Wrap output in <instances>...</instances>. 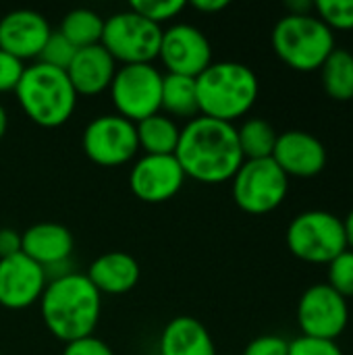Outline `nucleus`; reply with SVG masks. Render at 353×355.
Returning <instances> with one entry per match:
<instances>
[{
    "label": "nucleus",
    "instance_id": "1",
    "mask_svg": "<svg viewBox=\"0 0 353 355\" xmlns=\"http://www.w3.org/2000/svg\"><path fill=\"white\" fill-rule=\"evenodd\" d=\"M175 158L187 179L206 185L231 181L243 164L237 127L200 114L181 127Z\"/></svg>",
    "mask_w": 353,
    "mask_h": 355
},
{
    "label": "nucleus",
    "instance_id": "2",
    "mask_svg": "<svg viewBox=\"0 0 353 355\" xmlns=\"http://www.w3.org/2000/svg\"><path fill=\"white\" fill-rule=\"evenodd\" d=\"M40 314L52 337L71 343L94 335L102 316V295L81 272L50 279L42 297Z\"/></svg>",
    "mask_w": 353,
    "mask_h": 355
},
{
    "label": "nucleus",
    "instance_id": "3",
    "mask_svg": "<svg viewBox=\"0 0 353 355\" xmlns=\"http://www.w3.org/2000/svg\"><path fill=\"white\" fill-rule=\"evenodd\" d=\"M196 87L200 114L231 125L254 108L260 94L258 75L235 60L212 62L196 77Z\"/></svg>",
    "mask_w": 353,
    "mask_h": 355
},
{
    "label": "nucleus",
    "instance_id": "4",
    "mask_svg": "<svg viewBox=\"0 0 353 355\" xmlns=\"http://www.w3.org/2000/svg\"><path fill=\"white\" fill-rule=\"evenodd\" d=\"M15 96L25 116L44 129L64 125L73 116L79 98L67 71L48 67L40 60L25 67Z\"/></svg>",
    "mask_w": 353,
    "mask_h": 355
},
{
    "label": "nucleus",
    "instance_id": "5",
    "mask_svg": "<svg viewBox=\"0 0 353 355\" xmlns=\"http://www.w3.org/2000/svg\"><path fill=\"white\" fill-rule=\"evenodd\" d=\"M270 42L281 62L300 73L318 71L337 48L335 33L316 15H285L277 21Z\"/></svg>",
    "mask_w": 353,
    "mask_h": 355
},
{
    "label": "nucleus",
    "instance_id": "6",
    "mask_svg": "<svg viewBox=\"0 0 353 355\" xmlns=\"http://www.w3.org/2000/svg\"><path fill=\"white\" fill-rule=\"evenodd\" d=\"M289 252L308 264H329L347 250L343 220L327 210L298 214L285 233Z\"/></svg>",
    "mask_w": 353,
    "mask_h": 355
},
{
    "label": "nucleus",
    "instance_id": "7",
    "mask_svg": "<svg viewBox=\"0 0 353 355\" xmlns=\"http://www.w3.org/2000/svg\"><path fill=\"white\" fill-rule=\"evenodd\" d=\"M162 27L133 12L119 10L104 19L102 46L117 64H150L158 58Z\"/></svg>",
    "mask_w": 353,
    "mask_h": 355
},
{
    "label": "nucleus",
    "instance_id": "8",
    "mask_svg": "<svg viewBox=\"0 0 353 355\" xmlns=\"http://www.w3.org/2000/svg\"><path fill=\"white\" fill-rule=\"evenodd\" d=\"M235 204L254 216L277 210L289 191V177L279 168L273 158L243 160L231 179Z\"/></svg>",
    "mask_w": 353,
    "mask_h": 355
},
{
    "label": "nucleus",
    "instance_id": "9",
    "mask_svg": "<svg viewBox=\"0 0 353 355\" xmlns=\"http://www.w3.org/2000/svg\"><path fill=\"white\" fill-rule=\"evenodd\" d=\"M162 73L150 64H121L108 87L112 106L119 116L139 123L160 112Z\"/></svg>",
    "mask_w": 353,
    "mask_h": 355
},
{
    "label": "nucleus",
    "instance_id": "10",
    "mask_svg": "<svg viewBox=\"0 0 353 355\" xmlns=\"http://www.w3.org/2000/svg\"><path fill=\"white\" fill-rule=\"evenodd\" d=\"M85 156L98 166H123L139 152L135 123L114 114H100L92 119L81 135Z\"/></svg>",
    "mask_w": 353,
    "mask_h": 355
},
{
    "label": "nucleus",
    "instance_id": "11",
    "mask_svg": "<svg viewBox=\"0 0 353 355\" xmlns=\"http://www.w3.org/2000/svg\"><path fill=\"white\" fill-rule=\"evenodd\" d=\"M350 322L347 300L327 283L308 287L298 304V324L302 337L337 341Z\"/></svg>",
    "mask_w": 353,
    "mask_h": 355
},
{
    "label": "nucleus",
    "instance_id": "12",
    "mask_svg": "<svg viewBox=\"0 0 353 355\" xmlns=\"http://www.w3.org/2000/svg\"><path fill=\"white\" fill-rule=\"evenodd\" d=\"M158 60L166 67V73L193 79L214 62L210 40L191 23H173L162 29Z\"/></svg>",
    "mask_w": 353,
    "mask_h": 355
},
{
    "label": "nucleus",
    "instance_id": "13",
    "mask_svg": "<svg viewBox=\"0 0 353 355\" xmlns=\"http://www.w3.org/2000/svg\"><path fill=\"white\" fill-rule=\"evenodd\" d=\"M187 177L175 156H148L135 160L129 171V189L146 204H164L185 185Z\"/></svg>",
    "mask_w": 353,
    "mask_h": 355
},
{
    "label": "nucleus",
    "instance_id": "14",
    "mask_svg": "<svg viewBox=\"0 0 353 355\" xmlns=\"http://www.w3.org/2000/svg\"><path fill=\"white\" fill-rule=\"evenodd\" d=\"M48 285L46 270L25 254L0 260V306L6 310H27L40 304Z\"/></svg>",
    "mask_w": 353,
    "mask_h": 355
},
{
    "label": "nucleus",
    "instance_id": "15",
    "mask_svg": "<svg viewBox=\"0 0 353 355\" xmlns=\"http://www.w3.org/2000/svg\"><path fill=\"white\" fill-rule=\"evenodd\" d=\"M52 27L48 19L31 8H15L0 17V50L19 60L40 58V52L50 37Z\"/></svg>",
    "mask_w": 353,
    "mask_h": 355
},
{
    "label": "nucleus",
    "instance_id": "16",
    "mask_svg": "<svg viewBox=\"0 0 353 355\" xmlns=\"http://www.w3.org/2000/svg\"><path fill=\"white\" fill-rule=\"evenodd\" d=\"M273 160L287 177L310 179L325 171L329 156L325 144L316 135L302 129H291L279 133Z\"/></svg>",
    "mask_w": 353,
    "mask_h": 355
},
{
    "label": "nucleus",
    "instance_id": "17",
    "mask_svg": "<svg viewBox=\"0 0 353 355\" xmlns=\"http://www.w3.org/2000/svg\"><path fill=\"white\" fill-rule=\"evenodd\" d=\"M73 245V233L60 223H35L21 233V254L40 264L46 277L69 262Z\"/></svg>",
    "mask_w": 353,
    "mask_h": 355
},
{
    "label": "nucleus",
    "instance_id": "18",
    "mask_svg": "<svg viewBox=\"0 0 353 355\" xmlns=\"http://www.w3.org/2000/svg\"><path fill=\"white\" fill-rule=\"evenodd\" d=\"M117 69V60L104 50L102 44H98L77 50L73 62L67 69V77L77 96H98L108 92Z\"/></svg>",
    "mask_w": 353,
    "mask_h": 355
},
{
    "label": "nucleus",
    "instance_id": "19",
    "mask_svg": "<svg viewBox=\"0 0 353 355\" xmlns=\"http://www.w3.org/2000/svg\"><path fill=\"white\" fill-rule=\"evenodd\" d=\"M139 262L127 252H106L98 256L85 277L100 291V295H123L139 283Z\"/></svg>",
    "mask_w": 353,
    "mask_h": 355
},
{
    "label": "nucleus",
    "instance_id": "20",
    "mask_svg": "<svg viewBox=\"0 0 353 355\" xmlns=\"http://www.w3.org/2000/svg\"><path fill=\"white\" fill-rule=\"evenodd\" d=\"M160 355H216L210 331L193 316H175L158 339Z\"/></svg>",
    "mask_w": 353,
    "mask_h": 355
},
{
    "label": "nucleus",
    "instance_id": "21",
    "mask_svg": "<svg viewBox=\"0 0 353 355\" xmlns=\"http://www.w3.org/2000/svg\"><path fill=\"white\" fill-rule=\"evenodd\" d=\"M137 146L148 156H175L181 127L166 116L164 112H156L139 123H135Z\"/></svg>",
    "mask_w": 353,
    "mask_h": 355
},
{
    "label": "nucleus",
    "instance_id": "22",
    "mask_svg": "<svg viewBox=\"0 0 353 355\" xmlns=\"http://www.w3.org/2000/svg\"><path fill=\"white\" fill-rule=\"evenodd\" d=\"M160 112L175 119H196L200 116L198 104V87L193 77L173 75L166 73L162 77V98H160Z\"/></svg>",
    "mask_w": 353,
    "mask_h": 355
},
{
    "label": "nucleus",
    "instance_id": "23",
    "mask_svg": "<svg viewBox=\"0 0 353 355\" xmlns=\"http://www.w3.org/2000/svg\"><path fill=\"white\" fill-rule=\"evenodd\" d=\"M318 71L329 98L337 102L353 100V54L350 50L335 48Z\"/></svg>",
    "mask_w": 353,
    "mask_h": 355
},
{
    "label": "nucleus",
    "instance_id": "24",
    "mask_svg": "<svg viewBox=\"0 0 353 355\" xmlns=\"http://www.w3.org/2000/svg\"><path fill=\"white\" fill-rule=\"evenodd\" d=\"M58 31L77 48H89L98 46L102 42V31H104V17H100L92 8H73L69 10L62 21Z\"/></svg>",
    "mask_w": 353,
    "mask_h": 355
},
{
    "label": "nucleus",
    "instance_id": "25",
    "mask_svg": "<svg viewBox=\"0 0 353 355\" xmlns=\"http://www.w3.org/2000/svg\"><path fill=\"white\" fill-rule=\"evenodd\" d=\"M279 133L264 119H248L237 127V139L243 154V160H262L273 158Z\"/></svg>",
    "mask_w": 353,
    "mask_h": 355
},
{
    "label": "nucleus",
    "instance_id": "26",
    "mask_svg": "<svg viewBox=\"0 0 353 355\" xmlns=\"http://www.w3.org/2000/svg\"><path fill=\"white\" fill-rule=\"evenodd\" d=\"M314 10L331 31L353 29V0H318L314 2Z\"/></svg>",
    "mask_w": 353,
    "mask_h": 355
},
{
    "label": "nucleus",
    "instance_id": "27",
    "mask_svg": "<svg viewBox=\"0 0 353 355\" xmlns=\"http://www.w3.org/2000/svg\"><path fill=\"white\" fill-rule=\"evenodd\" d=\"M187 2L185 0H133L129 8L144 19L156 23L162 27V23L177 19L185 10Z\"/></svg>",
    "mask_w": 353,
    "mask_h": 355
},
{
    "label": "nucleus",
    "instance_id": "28",
    "mask_svg": "<svg viewBox=\"0 0 353 355\" xmlns=\"http://www.w3.org/2000/svg\"><path fill=\"white\" fill-rule=\"evenodd\" d=\"M77 54V48L56 29L50 33V37L46 40L42 52H40V62L48 64V67H54V69H60V71H67L69 64L73 62Z\"/></svg>",
    "mask_w": 353,
    "mask_h": 355
},
{
    "label": "nucleus",
    "instance_id": "29",
    "mask_svg": "<svg viewBox=\"0 0 353 355\" xmlns=\"http://www.w3.org/2000/svg\"><path fill=\"white\" fill-rule=\"evenodd\" d=\"M329 266V287H333L341 297H353V250L339 254Z\"/></svg>",
    "mask_w": 353,
    "mask_h": 355
},
{
    "label": "nucleus",
    "instance_id": "30",
    "mask_svg": "<svg viewBox=\"0 0 353 355\" xmlns=\"http://www.w3.org/2000/svg\"><path fill=\"white\" fill-rule=\"evenodd\" d=\"M23 73H25V62L0 50V94L15 92Z\"/></svg>",
    "mask_w": 353,
    "mask_h": 355
},
{
    "label": "nucleus",
    "instance_id": "31",
    "mask_svg": "<svg viewBox=\"0 0 353 355\" xmlns=\"http://www.w3.org/2000/svg\"><path fill=\"white\" fill-rule=\"evenodd\" d=\"M289 355H343L337 341H322L310 337H298L289 341Z\"/></svg>",
    "mask_w": 353,
    "mask_h": 355
},
{
    "label": "nucleus",
    "instance_id": "32",
    "mask_svg": "<svg viewBox=\"0 0 353 355\" xmlns=\"http://www.w3.org/2000/svg\"><path fill=\"white\" fill-rule=\"evenodd\" d=\"M243 355H289V341L279 335H260L246 345Z\"/></svg>",
    "mask_w": 353,
    "mask_h": 355
},
{
    "label": "nucleus",
    "instance_id": "33",
    "mask_svg": "<svg viewBox=\"0 0 353 355\" xmlns=\"http://www.w3.org/2000/svg\"><path fill=\"white\" fill-rule=\"evenodd\" d=\"M62 355H114V352L110 349V345L102 339H98L96 335L64 343Z\"/></svg>",
    "mask_w": 353,
    "mask_h": 355
},
{
    "label": "nucleus",
    "instance_id": "34",
    "mask_svg": "<svg viewBox=\"0 0 353 355\" xmlns=\"http://www.w3.org/2000/svg\"><path fill=\"white\" fill-rule=\"evenodd\" d=\"M19 252H21V233L10 227H2L0 229V260L10 258Z\"/></svg>",
    "mask_w": 353,
    "mask_h": 355
},
{
    "label": "nucleus",
    "instance_id": "35",
    "mask_svg": "<svg viewBox=\"0 0 353 355\" xmlns=\"http://www.w3.org/2000/svg\"><path fill=\"white\" fill-rule=\"evenodd\" d=\"M191 6L200 12H206V15H214V12H221L229 6V0H193Z\"/></svg>",
    "mask_w": 353,
    "mask_h": 355
},
{
    "label": "nucleus",
    "instance_id": "36",
    "mask_svg": "<svg viewBox=\"0 0 353 355\" xmlns=\"http://www.w3.org/2000/svg\"><path fill=\"white\" fill-rule=\"evenodd\" d=\"M287 15H312L314 10V2L310 0H289L287 4Z\"/></svg>",
    "mask_w": 353,
    "mask_h": 355
},
{
    "label": "nucleus",
    "instance_id": "37",
    "mask_svg": "<svg viewBox=\"0 0 353 355\" xmlns=\"http://www.w3.org/2000/svg\"><path fill=\"white\" fill-rule=\"evenodd\" d=\"M343 229H345V239H347V250H353V210L345 216L343 220Z\"/></svg>",
    "mask_w": 353,
    "mask_h": 355
},
{
    "label": "nucleus",
    "instance_id": "38",
    "mask_svg": "<svg viewBox=\"0 0 353 355\" xmlns=\"http://www.w3.org/2000/svg\"><path fill=\"white\" fill-rule=\"evenodd\" d=\"M6 129H8V112L2 106V102H0V139L6 135Z\"/></svg>",
    "mask_w": 353,
    "mask_h": 355
},
{
    "label": "nucleus",
    "instance_id": "39",
    "mask_svg": "<svg viewBox=\"0 0 353 355\" xmlns=\"http://www.w3.org/2000/svg\"><path fill=\"white\" fill-rule=\"evenodd\" d=\"M0 355H2V354H0Z\"/></svg>",
    "mask_w": 353,
    "mask_h": 355
}]
</instances>
